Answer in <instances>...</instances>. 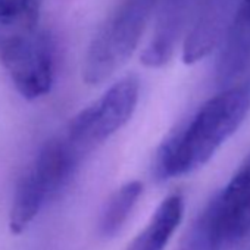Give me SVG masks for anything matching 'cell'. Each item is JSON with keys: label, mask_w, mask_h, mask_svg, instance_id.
<instances>
[{"label": "cell", "mask_w": 250, "mask_h": 250, "mask_svg": "<svg viewBox=\"0 0 250 250\" xmlns=\"http://www.w3.org/2000/svg\"><path fill=\"white\" fill-rule=\"evenodd\" d=\"M43 0H0V34L39 25Z\"/></svg>", "instance_id": "9"}, {"label": "cell", "mask_w": 250, "mask_h": 250, "mask_svg": "<svg viewBox=\"0 0 250 250\" xmlns=\"http://www.w3.org/2000/svg\"><path fill=\"white\" fill-rule=\"evenodd\" d=\"M139 78L124 77L71 121L65 140L84 158L130 121L139 103Z\"/></svg>", "instance_id": "5"}, {"label": "cell", "mask_w": 250, "mask_h": 250, "mask_svg": "<svg viewBox=\"0 0 250 250\" xmlns=\"http://www.w3.org/2000/svg\"><path fill=\"white\" fill-rule=\"evenodd\" d=\"M250 110V83L235 85L209 99L186 127L159 150L156 175L162 180L191 174L206 165L238 130Z\"/></svg>", "instance_id": "1"}, {"label": "cell", "mask_w": 250, "mask_h": 250, "mask_svg": "<svg viewBox=\"0 0 250 250\" xmlns=\"http://www.w3.org/2000/svg\"><path fill=\"white\" fill-rule=\"evenodd\" d=\"M81 159L65 137L52 140L39 152L18 183L9 215L11 232L21 234L30 227L40 210L69 183Z\"/></svg>", "instance_id": "2"}, {"label": "cell", "mask_w": 250, "mask_h": 250, "mask_svg": "<svg viewBox=\"0 0 250 250\" xmlns=\"http://www.w3.org/2000/svg\"><path fill=\"white\" fill-rule=\"evenodd\" d=\"M184 216V199L175 193L168 196L153 212L149 224L133 241L130 250H165Z\"/></svg>", "instance_id": "7"}, {"label": "cell", "mask_w": 250, "mask_h": 250, "mask_svg": "<svg viewBox=\"0 0 250 250\" xmlns=\"http://www.w3.org/2000/svg\"><path fill=\"white\" fill-rule=\"evenodd\" d=\"M158 0H122L96 33L83 66L87 84H100L137 49Z\"/></svg>", "instance_id": "3"}, {"label": "cell", "mask_w": 250, "mask_h": 250, "mask_svg": "<svg viewBox=\"0 0 250 250\" xmlns=\"http://www.w3.org/2000/svg\"><path fill=\"white\" fill-rule=\"evenodd\" d=\"M181 250H224L203 213L191 227Z\"/></svg>", "instance_id": "10"}, {"label": "cell", "mask_w": 250, "mask_h": 250, "mask_svg": "<svg viewBox=\"0 0 250 250\" xmlns=\"http://www.w3.org/2000/svg\"><path fill=\"white\" fill-rule=\"evenodd\" d=\"M247 250H250V249H247Z\"/></svg>", "instance_id": "12"}, {"label": "cell", "mask_w": 250, "mask_h": 250, "mask_svg": "<svg viewBox=\"0 0 250 250\" xmlns=\"http://www.w3.org/2000/svg\"><path fill=\"white\" fill-rule=\"evenodd\" d=\"M0 62L22 97L34 100L50 91L55 50L39 25L0 34Z\"/></svg>", "instance_id": "4"}, {"label": "cell", "mask_w": 250, "mask_h": 250, "mask_svg": "<svg viewBox=\"0 0 250 250\" xmlns=\"http://www.w3.org/2000/svg\"><path fill=\"white\" fill-rule=\"evenodd\" d=\"M231 37L235 55L250 52V0H241Z\"/></svg>", "instance_id": "11"}, {"label": "cell", "mask_w": 250, "mask_h": 250, "mask_svg": "<svg viewBox=\"0 0 250 250\" xmlns=\"http://www.w3.org/2000/svg\"><path fill=\"white\" fill-rule=\"evenodd\" d=\"M222 249L250 234V159L203 210Z\"/></svg>", "instance_id": "6"}, {"label": "cell", "mask_w": 250, "mask_h": 250, "mask_svg": "<svg viewBox=\"0 0 250 250\" xmlns=\"http://www.w3.org/2000/svg\"><path fill=\"white\" fill-rule=\"evenodd\" d=\"M142 191L143 186L140 181H130L110 194L102 209L99 219V232L103 237L109 238L118 234L137 205Z\"/></svg>", "instance_id": "8"}]
</instances>
